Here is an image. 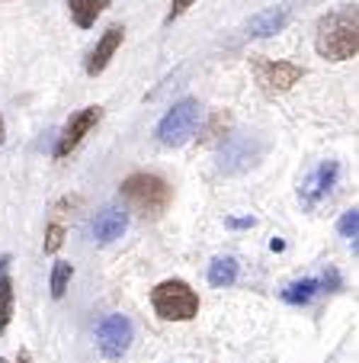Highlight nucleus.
<instances>
[{"label": "nucleus", "mask_w": 359, "mask_h": 363, "mask_svg": "<svg viewBox=\"0 0 359 363\" xmlns=\"http://www.w3.org/2000/svg\"><path fill=\"white\" fill-rule=\"evenodd\" d=\"M318 55L331 62H350L359 52V13L356 7H340L318 20Z\"/></svg>", "instance_id": "obj_1"}, {"label": "nucleus", "mask_w": 359, "mask_h": 363, "mask_svg": "<svg viewBox=\"0 0 359 363\" xmlns=\"http://www.w3.org/2000/svg\"><path fill=\"white\" fill-rule=\"evenodd\" d=\"M119 193H122L125 206L142 216H161L170 206V199H173L170 184L164 177H157V174H132V177L122 180Z\"/></svg>", "instance_id": "obj_2"}, {"label": "nucleus", "mask_w": 359, "mask_h": 363, "mask_svg": "<svg viewBox=\"0 0 359 363\" xmlns=\"http://www.w3.org/2000/svg\"><path fill=\"white\" fill-rule=\"evenodd\" d=\"M151 306L167 322H190L199 315V296L186 280H164L151 289Z\"/></svg>", "instance_id": "obj_3"}, {"label": "nucleus", "mask_w": 359, "mask_h": 363, "mask_svg": "<svg viewBox=\"0 0 359 363\" xmlns=\"http://www.w3.org/2000/svg\"><path fill=\"white\" fill-rule=\"evenodd\" d=\"M196 125H199V103L186 96V100H180L173 110L161 119L157 138H161V145H167V148H180V145H186L193 138Z\"/></svg>", "instance_id": "obj_4"}, {"label": "nucleus", "mask_w": 359, "mask_h": 363, "mask_svg": "<svg viewBox=\"0 0 359 363\" xmlns=\"http://www.w3.org/2000/svg\"><path fill=\"white\" fill-rule=\"evenodd\" d=\"M132 337H135V328H132V322L125 315H119V312L106 315L96 325V347H100V354L106 357V360H119V357L132 347Z\"/></svg>", "instance_id": "obj_5"}, {"label": "nucleus", "mask_w": 359, "mask_h": 363, "mask_svg": "<svg viewBox=\"0 0 359 363\" xmlns=\"http://www.w3.org/2000/svg\"><path fill=\"white\" fill-rule=\"evenodd\" d=\"M337 177H340V164H337V161H321V164L314 167L305 180H302V190H298L302 203H305L308 209H314V206H318L321 199L334 190Z\"/></svg>", "instance_id": "obj_6"}, {"label": "nucleus", "mask_w": 359, "mask_h": 363, "mask_svg": "<svg viewBox=\"0 0 359 363\" xmlns=\"http://www.w3.org/2000/svg\"><path fill=\"white\" fill-rule=\"evenodd\" d=\"M103 110L100 106H87V110H81L77 116H71V123L64 125L62 138H58V148H55V158H68L71 151L77 148V145L84 142V135H87L90 129H93L96 123H100Z\"/></svg>", "instance_id": "obj_7"}, {"label": "nucleus", "mask_w": 359, "mask_h": 363, "mask_svg": "<svg viewBox=\"0 0 359 363\" xmlns=\"http://www.w3.org/2000/svg\"><path fill=\"white\" fill-rule=\"evenodd\" d=\"M302 74H305V68L289 65V62H257V81L266 94H283V90H289Z\"/></svg>", "instance_id": "obj_8"}, {"label": "nucleus", "mask_w": 359, "mask_h": 363, "mask_svg": "<svg viewBox=\"0 0 359 363\" xmlns=\"http://www.w3.org/2000/svg\"><path fill=\"white\" fill-rule=\"evenodd\" d=\"M125 225H129V213L125 209H119V206H106L103 213H96L93 225H90V232H93L96 241H115V238H122Z\"/></svg>", "instance_id": "obj_9"}, {"label": "nucleus", "mask_w": 359, "mask_h": 363, "mask_svg": "<svg viewBox=\"0 0 359 363\" xmlns=\"http://www.w3.org/2000/svg\"><path fill=\"white\" fill-rule=\"evenodd\" d=\"M122 35H125L122 26H109L106 33H103V39L96 42V48L90 52V58H87V74L90 77H96L109 65V58L115 55V48L122 45Z\"/></svg>", "instance_id": "obj_10"}, {"label": "nucleus", "mask_w": 359, "mask_h": 363, "mask_svg": "<svg viewBox=\"0 0 359 363\" xmlns=\"http://www.w3.org/2000/svg\"><path fill=\"white\" fill-rule=\"evenodd\" d=\"M13 318V280H10V254L0 257V335Z\"/></svg>", "instance_id": "obj_11"}, {"label": "nucleus", "mask_w": 359, "mask_h": 363, "mask_svg": "<svg viewBox=\"0 0 359 363\" xmlns=\"http://www.w3.org/2000/svg\"><path fill=\"white\" fill-rule=\"evenodd\" d=\"M285 20H289V7L263 10V13H257V16L251 20L247 33H251V35H273V33H279V29L285 26Z\"/></svg>", "instance_id": "obj_12"}, {"label": "nucleus", "mask_w": 359, "mask_h": 363, "mask_svg": "<svg viewBox=\"0 0 359 363\" xmlns=\"http://www.w3.org/2000/svg\"><path fill=\"white\" fill-rule=\"evenodd\" d=\"M334 274V270H331ZM327 280L331 277H324V280H298V283H289V286L283 289V299L292 302V306H308V302L314 299V296L321 293V289L327 286Z\"/></svg>", "instance_id": "obj_13"}, {"label": "nucleus", "mask_w": 359, "mask_h": 363, "mask_svg": "<svg viewBox=\"0 0 359 363\" xmlns=\"http://www.w3.org/2000/svg\"><path fill=\"white\" fill-rule=\"evenodd\" d=\"M68 10L81 29H90L103 10H109V0H68Z\"/></svg>", "instance_id": "obj_14"}, {"label": "nucleus", "mask_w": 359, "mask_h": 363, "mask_svg": "<svg viewBox=\"0 0 359 363\" xmlns=\"http://www.w3.org/2000/svg\"><path fill=\"white\" fill-rule=\"evenodd\" d=\"M237 280V261L234 257H215L209 264V283L212 286H231Z\"/></svg>", "instance_id": "obj_15"}, {"label": "nucleus", "mask_w": 359, "mask_h": 363, "mask_svg": "<svg viewBox=\"0 0 359 363\" xmlns=\"http://www.w3.org/2000/svg\"><path fill=\"white\" fill-rule=\"evenodd\" d=\"M71 274H74V270H71L68 261H58V264H55V270H52V296H55V299H62V296H64Z\"/></svg>", "instance_id": "obj_16"}, {"label": "nucleus", "mask_w": 359, "mask_h": 363, "mask_svg": "<svg viewBox=\"0 0 359 363\" xmlns=\"http://www.w3.org/2000/svg\"><path fill=\"white\" fill-rule=\"evenodd\" d=\"M356 232H359V213L356 209H346L343 219H340V235L346 241H353V247H356Z\"/></svg>", "instance_id": "obj_17"}, {"label": "nucleus", "mask_w": 359, "mask_h": 363, "mask_svg": "<svg viewBox=\"0 0 359 363\" xmlns=\"http://www.w3.org/2000/svg\"><path fill=\"white\" fill-rule=\"evenodd\" d=\"M62 241H64V228H62V225H52V228H48L45 254H55V251H58V247H62Z\"/></svg>", "instance_id": "obj_18"}, {"label": "nucleus", "mask_w": 359, "mask_h": 363, "mask_svg": "<svg viewBox=\"0 0 359 363\" xmlns=\"http://www.w3.org/2000/svg\"><path fill=\"white\" fill-rule=\"evenodd\" d=\"M193 4H196V0H173V4H170V10H167V16H164V23H173L176 16H183Z\"/></svg>", "instance_id": "obj_19"}, {"label": "nucleus", "mask_w": 359, "mask_h": 363, "mask_svg": "<svg viewBox=\"0 0 359 363\" xmlns=\"http://www.w3.org/2000/svg\"><path fill=\"white\" fill-rule=\"evenodd\" d=\"M231 225L241 228V225H253V219H231Z\"/></svg>", "instance_id": "obj_20"}, {"label": "nucleus", "mask_w": 359, "mask_h": 363, "mask_svg": "<svg viewBox=\"0 0 359 363\" xmlns=\"http://www.w3.org/2000/svg\"><path fill=\"white\" fill-rule=\"evenodd\" d=\"M16 363H33V357H29L26 350H20V357H16Z\"/></svg>", "instance_id": "obj_21"}, {"label": "nucleus", "mask_w": 359, "mask_h": 363, "mask_svg": "<svg viewBox=\"0 0 359 363\" xmlns=\"http://www.w3.org/2000/svg\"><path fill=\"white\" fill-rule=\"evenodd\" d=\"M4 138H7V129H4V116H0V145H4Z\"/></svg>", "instance_id": "obj_22"}, {"label": "nucleus", "mask_w": 359, "mask_h": 363, "mask_svg": "<svg viewBox=\"0 0 359 363\" xmlns=\"http://www.w3.org/2000/svg\"><path fill=\"white\" fill-rule=\"evenodd\" d=\"M0 363H7V360H4V357H0Z\"/></svg>", "instance_id": "obj_23"}]
</instances>
